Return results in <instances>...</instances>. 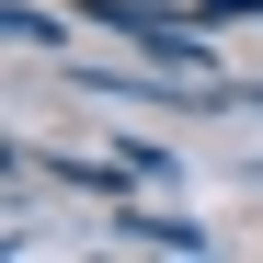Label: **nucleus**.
Instances as JSON below:
<instances>
[]
</instances>
